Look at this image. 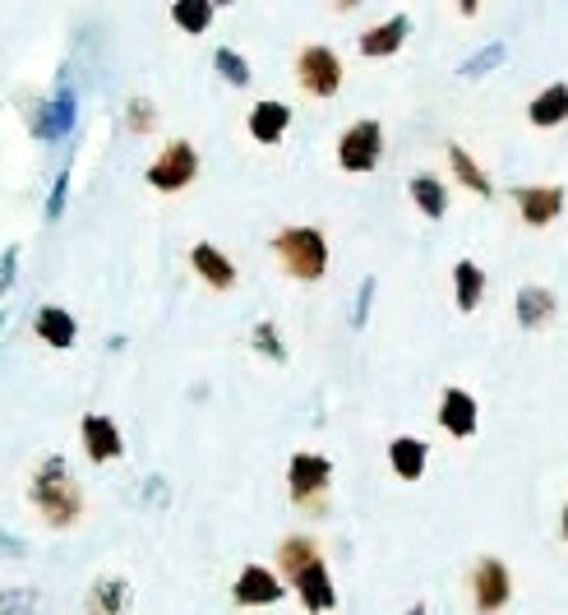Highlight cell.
I'll list each match as a JSON object with an SVG mask.
<instances>
[{"mask_svg": "<svg viewBox=\"0 0 568 615\" xmlns=\"http://www.w3.org/2000/svg\"><path fill=\"white\" fill-rule=\"evenodd\" d=\"M407 38H412V19H407V14H393V19H384V23L365 28V33L356 38V51H361L365 60H389V56H398V51L407 47Z\"/></svg>", "mask_w": 568, "mask_h": 615, "instance_id": "13", "label": "cell"}, {"mask_svg": "<svg viewBox=\"0 0 568 615\" xmlns=\"http://www.w3.org/2000/svg\"><path fill=\"white\" fill-rule=\"evenodd\" d=\"M503 60H509V42H490L486 51H477V56H471V60H462V79H481V75H494L499 66H503Z\"/></svg>", "mask_w": 568, "mask_h": 615, "instance_id": "28", "label": "cell"}, {"mask_svg": "<svg viewBox=\"0 0 568 615\" xmlns=\"http://www.w3.org/2000/svg\"><path fill=\"white\" fill-rule=\"evenodd\" d=\"M379 158H384V126L379 120H352V126L342 130L337 139V167L352 172V176H365L379 167Z\"/></svg>", "mask_w": 568, "mask_h": 615, "instance_id": "5", "label": "cell"}, {"mask_svg": "<svg viewBox=\"0 0 568 615\" xmlns=\"http://www.w3.org/2000/svg\"><path fill=\"white\" fill-rule=\"evenodd\" d=\"M477 426H481V403H477V393H467L458 384H449L444 393H439V430L453 440H471L477 436Z\"/></svg>", "mask_w": 568, "mask_h": 615, "instance_id": "9", "label": "cell"}, {"mask_svg": "<svg viewBox=\"0 0 568 615\" xmlns=\"http://www.w3.org/2000/svg\"><path fill=\"white\" fill-rule=\"evenodd\" d=\"M84 611L88 615H125V611H130V583H125L120 574L92 578V588L84 597Z\"/></svg>", "mask_w": 568, "mask_h": 615, "instance_id": "19", "label": "cell"}, {"mask_svg": "<svg viewBox=\"0 0 568 615\" xmlns=\"http://www.w3.org/2000/svg\"><path fill=\"white\" fill-rule=\"evenodd\" d=\"M559 533H564V541H568V500H564V514H559Z\"/></svg>", "mask_w": 568, "mask_h": 615, "instance_id": "38", "label": "cell"}, {"mask_svg": "<svg viewBox=\"0 0 568 615\" xmlns=\"http://www.w3.org/2000/svg\"><path fill=\"white\" fill-rule=\"evenodd\" d=\"M342 56L324 42H305L296 51V84L305 88L310 98H337V88H342Z\"/></svg>", "mask_w": 568, "mask_h": 615, "instance_id": "4", "label": "cell"}, {"mask_svg": "<svg viewBox=\"0 0 568 615\" xmlns=\"http://www.w3.org/2000/svg\"><path fill=\"white\" fill-rule=\"evenodd\" d=\"M249 348H255L259 357H268V361H287V343H282V333H277V324L273 320H259L255 324V333H249Z\"/></svg>", "mask_w": 568, "mask_h": 615, "instance_id": "29", "label": "cell"}, {"mask_svg": "<svg viewBox=\"0 0 568 615\" xmlns=\"http://www.w3.org/2000/svg\"><path fill=\"white\" fill-rule=\"evenodd\" d=\"M282 597H287V583H282L277 569H268V565H245L241 578L232 583V602L245 606V611H255V606H277Z\"/></svg>", "mask_w": 568, "mask_h": 615, "instance_id": "8", "label": "cell"}, {"mask_svg": "<svg viewBox=\"0 0 568 615\" xmlns=\"http://www.w3.org/2000/svg\"><path fill=\"white\" fill-rule=\"evenodd\" d=\"M481 296H486V269L477 260H458L453 264V301H458V311L471 315L481 305Z\"/></svg>", "mask_w": 568, "mask_h": 615, "instance_id": "22", "label": "cell"}, {"mask_svg": "<svg viewBox=\"0 0 568 615\" xmlns=\"http://www.w3.org/2000/svg\"><path fill=\"white\" fill-rule=\"evenodd\" d=\"M75 116H79L75 88H56V98L42 102V111L33 116V135L38 139H66L75 130Z\"/></svg>", "mask_w": 568, "mask_h": 615, "instance_id": "15", "label": "cell"}, {"mask_svg": "<svg viewBox=\"0 0 568 615\" xmlns=\"http://www.w3.org/2000/svg\"><path fill=\"white\" fill-rule=\"evenodd\" d=\"M213 0H172V23L189 38H204L213 28Z\"/></svg>", "mask_w": 568, "mask_h": 615, "instance_id": "26", "label": "cell"}, {"mask_svg": "<svg viewBox=\"0 0 568 615\" xmlns=\"http://www.w3.org/2000/svg\"><path fill=\"white\" fill-rule=\"evenodd\" d=\"M125 126H130V135H153L157 130V107L148 98H130V107H125Z\"/></svg>", "mask_w": 568, "mask_h": 615, "instance_id": "31", "label": "cell"}, {"mask_svg": "<svg viewBox=\"0 0 568 615\" xmlns=\"http://www.w3.org/2000/svg\"><path fill=\"white\" fill-rule=\"evenodd\" d=\"M513 315H518V324H522L527 333H536V329L555 324L559 296H555L550 287H541V283H527V287H518V296H513Z\"/></svg>", "mask_w": 568, "mask_h": 615, "instance_id": "16", "label": "cell"}, {"mask_svg": "<svg viewBox=\"0 0 568 615\" xmlns=\"http://www.w3.org/2000/svg\"><path fill=\"white\" fill-rule=\"evenodd\" d=\"M527 120H531L536 130H559L564 120H568V84L564 79L559 84H546L541 94L527 102Z\"/></svg>", "mask_w": 568, "mask_h": 615, "instance_id": "20", "label": "cell"}, {"mask_svg": "<svg viewBox=\"0 0 568 615\" xmlns=\"http://www.w3.org/2000/svg\"><path fill=\"white\" fill-rule=\"evenodd\" d=\"M477 10H481V0H458V14L462 19H477Z\"/></svg>", "mask_w": 568, "mask_h": 615, "instance_id": "37", "label": "cell"}, {"mask_svg": "<svg viewBox=\"0 0 568 615\" xmlns=\"http://www.w3.org/2000/svg\"><path fill=\"white\" fill-rule=\"evenodd\" d=\"M513 602V574L499 556H481L471 565V606L477 615H499Z\"/></svg>", "mask_w": 568, "mask_h": 615, "instance_id": "7", "label": "cell"}, {"mask_svg": "<svg viewBox=\"0 0 568 615\" xmlns=\"http://www.w3.org/2000/svg\"><path fill=\"white\" fill-rule=\"evenodd\" d=\"M374 292H379V283H374V279H365V283H361V292H356V305H352V329H365V324H370Z\"/></svg>", "mask_w": 568, "mask_h": 615, "instance_id": "33", "label": "cell"}, {"mask_svg": "<svg viewBox=\"0 0 568 615\" xmlns=\"http://www.w3.org/2000/svg\"><path fill=\"white\" fill-rule=\"evenodd\" d=\"M0 615H42L38 588H6L0 593Z\"/></svg>", "mask_w": 568, "mask_h": 615, "instance_id": "30", "label": "cell"}, {"mask_svg": "<svg viewBox=\"0 0 568 615\" xmlns=\"http://www.w3.org/2000/svg\"><path fill=\"white\" fill-rule=\"evenodd\" d=\"M329 486H333V458L324 453H292V463H287V490H292V500L301 509H320L324 496H329Z\"/></svg>", "mask_w": 568, "mask_h": 615, "instance_id": "6", "label": "cell"}, {"mask_svg": "<svg viewBox=\"0 0 568 615\" xmlns=\"http://www.w3.org/2000/svg\"><path fill=\"white\" fill-rule=\"evenodd\" d=\"M449 167H453V180L462 191H471V195H481V199H490L494 195V186H490V176L481 172V163L471 158V153L462 148V144H449Z\"/></svg>", "mask_w": 568, "mask_h": 615, "instance_id": "24", "label": "cell"}, {"mask_svg": "<svg viewBox=\"0 0 568 615\" xmlns=\"http://www.w3.org/2000/svg\"><path fill=\"white\" fill-rule=\"evenodd\" d=\"M227 6H236V0H213V10H227Z\"/></svg>", "mask_w": 568, "mask_h": 615, "instance_id": "39", "label": "cell"}, {"mask_svg": "<svg viewBox=\"0 0 568 615\" xmlns=\"http://www.w3.org/2000/svg\"><path fill=\"white\" fill-rule=\"evenodd\" d=\"M28 500H33V509L42 514V523H47V528H56V533L75 528V523L84 518V490H79L70 463L60 453H51V458H42V463H38L33 481H28Z\"/></svg>", "mask_w": 568, "mask_h": 615, "instance_id": "1", "label": "cell"}, {"mask_svg": "<svg viewBox=\"0 0 568 615\" xmlns=\"http://www.w3.org/2000/svg\"><path fill=\"white\" fill-rule=\"evenodd\" d=\"M287 588H296V597H301V606H305L310 615L337 611V588H333V574H329L324 556H320V560H310L305 569H296V574L287 578Z\"/></svg>", "mask_w": 568, "mask_h": 615, "instance_id": "11", "label": "cell"}, {"mask_svg": "<svg viewBox=\"0 0 568 615\" xmlns=\"http://www.w3.org/2000/svg\"><path fill=\"white\" fill-rule=\"evenodd\" d=\"M189 269H195L213 292H232V287H236V264H232V255L217 251L213 241L189 245Z\"/></svg>", "mask_w": 568, "mask_h": 615, "instance_id": "17", "label": "cell"}, {"mask_svg": "<svg viewBox=\"0 0 568 615\" xmlns=\"http://www.w3.org/2000/svg\"><path fill=\"white\" fill-rule=\"evenodd\" d=\"M213 70L223 75V84H232V88H249V60L236 47H217L213 51Z\"/></svg>", "mask_w": 568, "mask_h": 615, "instance_id": "27", "label": "cell"}, {"mask_svg": "<svg viewBox=\"0 0 568 615\" xmlns=\"http://www.w3.org/2000/svg\"><path fill=\"white\" fill-rule=\"evenodd\" d=\"M70 167H60V176H56V186H51V195H47V223H56L60 213H66V199H70Z\"/></svg>", "mask_w": 568, "mask_h": 615, "instance_id": "32", "label": "cell"}, {"mask_svg": "<svg viewBox=\"0 0 568 615\" xmlns=\"http://www.w3.org/2000/svg\"><path fill=\"white\" fill-rule=\"evenodd\" d=\"M407 615H430V611H425V606H421V602H417V606H412V611H407Z\"/></svg>", "mask_w": 568, "mask_h": 615, "instance_id": "40", "label": "cell"}, {"mask_svg": "<svg viewBox=\"0 0 568 615\" xmlns=\"http://www.w3.org/2000/svg\"><path fill=\"white\" fill-rule=\"evenodd\" d=\"M273 255H277V264H282V273H287V279H296V283H320L324 273H329V236L320 227H305V223L282 227L273 236Z\"/></svg>", "mask_w": 568, "mask_h": 615, "instance_id": "2", "label": "cell"}, {"mask_svg": "<svg viewBox=\"0 0 568 615\" xmlns=\"http://www.w3.org/2000/svg\"><path fill=\"white\" fill-rule=\"evenodd\" d=\"M199 176V148L189 139H172L163 144V153L148 163V186L163 191V195H176V191H189Z\"/></svg>", "mask_w": 568, "mask_h": 615, "instance_id": "3", "label": "cell"}, {"mask_svg": "<svg viewBox=\"0 0 568 615\" xmlns=\"http://www.w3.org/2000/svg\"><path fill=\"white\" fill-rule=\"evenodd\" d=\"M14 269H19V245H6V251H0V292H10Z\"/></svg>", "mask_w": 568, "mask_h": 615, "instance_id": "34", "label": "cell"}, {"mask_svg": "<svg viewBox=\"0 0 568 615\" xmlns=\"http://www.w3.org/2000/svg\"><path fill=\"white\" fill-rule=\"evenodd\" d=\"M33 333L42 338L47 348H56V352H70L79 343V324H75V315L66 311V305H38Z\"/></svg>", "mask_w": 568, "mask_h": 615, "instance_id": "18", "label": "cell"}, {"mask_svg": "<svg viewBox=\"0 0 568 615\" xmlns=\"http://www.w3.org/2000/svg\"><path fill=\"white\" fill-rule=\"evenodd\" d=\"M329 6H333L337 14H352V10H361V6H365V0H329Z\"/></svg>", "mask_w": 568, "mask_h": 615, "instance_id": "36", "label": "cell"}, {"mask_svg": "<svg viewBox=\"0 0 568 615\" xmlns=\"http://www.w3.org/2000/svg\"><path fill=\"white\" fill-rule=\"evenodd\" d=\"M568 191L564 186H513V204H518V218L527 227H550L559 213H564Z\"/></svg>", "mask_w": 568, "mask_h": 615, "instance_id": "12", "label": "cell"}, {"mask_svg": "<svg viewBox=\"0 0 568 615\" xmlns=\"http://www.w3.org/2000/svg\"><path fill=\"white\" fill-rule=\"evenodd\" d=\"M324 550H320V541L314 537H305V533H292L287 541H277V578L287 583L296 569H305L310 560H320Z\"/></svg>", "mask_w": 568, "mask_h": 615, "instance_id": "23", "label": "cell"}, {"mask_svg": "<svg viewBox=\"0 0 568 615\" xmlns=\"http://www.w3.org/2000/svg\"><path fill=\"white\" fill-rule=\"evenodd\" d=\"M407 195H412V204L425 213L430 223H439L449 213V191H444V180H439V176H412Z\"/></svg>", "mask_w": 568, "mask_h": 615, "instance_id": "25", "label": "cell"}, {"mask_svg": "<svg viewBox=\"0 0 568 615\" xmlns=\"http://www.w3.org/2000/svg\"><path fill=\"white\" fill-rule=\"evenodd\" d=\"M245 130H249L255 144L273 148V144H282V135L292 130V107L277 102V98H259L255 107H249V116H245Z\"/></svg>", "mask_w": 568, "mask_h": 615, "instance_id": "14", "label": "cell"}, {"mask_svg": "<svg viewBox=\"0 0 568 615\" xmlns=\"http://www.w3.org/2000/svg\"><path fill=\"white\" fill-rule=\"evenodd\" d=\"M425 463H430V445H425V440H417V436H398V440L389 445V468H393V477H402V481H421V477H425Z\"/></svg>", "mask_w": 568, "mask_h": 615, "instance_id": "21", "label": "cell"}, {"mask_svg": "<svg viewBox=\"0 0 568 615\" xmlns=\"http://www.w3.org/2000/svg\"><path fill=\"white\" fill-rule=\"evenodd\" d=\"M0 556H6V560H23V541H14L6 528H0Z\"/></svg>", "mask_w": 568, "mask_h": 615, "instance_id": "35", "label": "cell"}, {"mask_svg": "<svg viewBox=\"0 0 568 615\" xmlns=\"http://www.w3.org/2000/svg\"><path fill=\"white\" fill-rule=\"evenodd\" d=\"M79 440H84L88 463H120V458H125V436H120V426L107 412H88L79 421Z\"/></svg>", "mask_w": 568, "mask_h": 615, "instance_id": "10", "label": "cell"}]
</instances>
